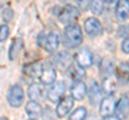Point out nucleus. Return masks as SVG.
Returning a JSON list of instances; mask_svg holds the SVG:
<instances>
[{"mask_svg":"<svg viewBox=\"0 0 129 120\" xmlns=\"http://www.w3.org/2000/svg\"><path fill=\"white\" fill-rule=\"evenodd\" d=\"M83 41L82 29L76 24H68L63 30V45L68 48H75Z\"/></svg>","mask_w":129,"mask_h":120,"instance_id":"nucleus-1","label":"nucleus"},{"mask_svg":"<svg viewBox=\"0 0 129 120\" xmlns=\"http://www.w3.org/2000/svg\"><path fill=\"white\" fill-rule=\"evenodd\" d=\"M115 104H116V102L112 95H108V97L103 98L101 101H100V105H99L100 117L103 119H112V118L117 119V117L114 115Z\"/></svg>","mask_w":129,"mask_h":120,"instance_id":"nucleus-2","label":"nucleus"},{"mask_svg":"<svg viewBox=\"0 0 129 120\" xmlns=\"http://www.w3.org/2000/svg\"><path fill=\"white\" fill-rule=\"evenodd\" d=\"M79 16H80L79 9L72 5H66L60 10L58 14L59 22L62 24H66V25L73 23L74 21H76L79 18Z\"/></svg>","mask_w":129,"mask_h":120,"instance_id":"nucleus-3","label":"nucleus"},{"mask_svg":"<svg viewBox=\"0 0 129 120\" xmlns=\"http://www.w3.org/2000/svg\"><path fill=\"white\" fill-rule=\"evenodd\" d=\"M84 30L90 38H96L101 35L103 32L102 24L96 17H88L84 22Z\"/></svg>","mask_w":129,"mask_h":120,"instance_id":"nucleus-4","label":"nucleus"},{"mask_svg":"<svg viewBox=\"0 0 129 120\" xmlns=\"http://www.w3.org/2000/svg\"><path fill=\"white\" fill-rule=\"evenodd\" d=\"M51 87L50 89L47 90V93H46V97L47 100L52 103H56L58 102L61 97L63 95L64 91H66V83L62 82V81H59V82H54L53 84H51Z\"/></svg>","mask_w":129,"mask_h":120,"instance_id":"nucleus-5","label":"nucleus"},{"mask_svg":"<svg viewBox=\"0 0 129 120\" xmlns=\"http://www.w3.org/2000/svg\"><path fill=\"white\" fill-rule=\"evenodd\" d=\"M24 101V90L21 86L14 85L8 92V102L12 107H19Z\"/></svg>","mask_w":129,"mask_h":120,"instance_id":"nucleus-6","label":"nucleus"},{"mask_svg":"<svg viewBox=\"0 0 129 120\" xmlns=\"http://www.w3.org/2000/svg\"><path fill=\"white\" fill-rule=\"evenodd\" d=\"M56 79V70L54 65L51 61H46L45 65H43L42 73L40 75V81L44 85H51Z\"/></svg>","mask_w":129,"mask_h":120,"instance_id":"nucleus-7","label":"nucleus"},{"mask_svg":"<svg viewBox=\"0 0 129 120\" xmlns=\"http://www.w3.org/2000/svg\"><path fill=\"white\" fill-rule=\"evenodd\" d=\"M74 105V99L69 95V97H64L58 102V105L56 107V115L59 118H63L64 116L69 114V111L73 108Z\"/></svg>","mask_w":129,"mask_h":120,"instance_id":"nucleus-8","label":"nucleus"},{"mask_svg":"<svg viewBox=\"0 0 129 120\" xmlns=\"http://www.w3.org/2000/svg\"><path fill=\"white\" fill-rule=\"evenodd\" d=\"M75 61L76 63L82 67L83 69H86V68H89L91 65H92V54L89 49L87 48H82L80 49L78 53L75 54Z\"/></svg>","mask_w":129,"mask_h":120,"instance_id":"nucleus-9","label":"nucleus"},{"mask_svg":"<svg viewBox=\"0 0 129 120\" xmlns=\"http://www.w3.org/2000/svg\"><path fill=\"white\" fill-rule=\"evenodd\" d=\"M70 92H71V97L74 100H76V101H82L87 94L86 84L82 82L81 79L75 81L70 88Z\"/></svg>","mask_w":129,"mask_h":120,"instance_id":"nucleus-10","label":"nucleus"},{"mask_svg":"<svg viewBox=\"0 0 129 120\" xmlns=\"http://www.w3.org/2000/svg\"><path fill=\"white\" fill-rule=\"evenodd\" d=\"M115 18L122 23L129 18V0H118L116 2Z\"/></svg>","mask_w":129,"mask_h":120,"instance_id":"nucleus-11","label":"nucleus"},{"mask_svg":"<svg viewBox=\"0 0 129 120\" xmlns=\"http://www.w3.org/2000/svg\"><path fill=\"white\" fill-rule=\"evenodd\" d=\"M114 115L117 119H126L129 117V99L127 97H122L115 104Z\"/></svg>","mask_w":129,"mask_h":120,"instance_id":"nucleus-12","label":"nucleus"},{"mask_svg":"<svg viewBox=\"0 0 129 120\" xmlns=\"http://www.w3.org/2000/svg\"><path fill=\"white\" fill-rule=\"evenodd\" d=\"M59 42H60V39H59L58 33L57 32H50L46 37H44L42 44L46 51H48V53H54V51H56L58 48Z\"/></svg>","mask_w":129,"mask_h":120,"instance_id":"nucleus-13","label":"nucleus"},{"mask_svg":"<svg viewBox=\"0 0 129 120\" xmlns=\"http://www.w3.org/2000/svg\"><path fill=\"white\" fill-rule=\"evenodd\" d=\"M55 63L58 68H60L61 70H68L70 68V66L73 63L72 57L70 56L69 53L67 51H61L55 57Z\"/></svg>","mask_w":129,"mask_h":120,"instance_id":"nucleus-14","label":"nucleus"},{"mask_svg":"<svg viewBox=\"0 0 129 120\" xmlns=\"http://www.w3.org/2000/svg\"><path fill=\"white\" fill-rule=\"evenodd\" d=\"M25 110H26V114L31 119H37L39 117H41L42 111H43L41 105L37 101H34V100H31V101H29L26 104Z\"/></svg>","mask_w":129,"mask_h":120,"instance_id":"nucleus-15","label":"nucleus"},{"mask_svg":"<svg viewBox=\"0 0 129 120\" xmlns=\"http://www.w3.org/2000/svg\"><path fill=\"white\" fill-rule=\"evenodd\" d=\"M42 68H43V65L41 62L36 61L24 67V73L28 75L29 77L37 78V77H40V75L42 73Z\"/></svg>","mask_w":129,"mask_h":120,"instance_id":"nucleus-16","label":"nucleus"},{"mask_svg":"<svg viewBox=\"0 0 129 120\" xmlns=\"http://www.w3.org/2000/svg\"><path fill=\"white\" fill-rule=\"evenodd\" d=\"M23 46H24L23 39L16 38V39L13 40V42H12L11 46H10V50H9V59L11 60V61H13V60H15L18 57L19 51L22 50Z\"/></svg>","mask_w":129,"mask_h":120,"instance_id":"nucleus-17","label":"nucleus"},{"mask_svg":"<svg viewBox=\"0 0 129 120\" xmlns=\"http://www.w3.org/2000/svg\"><path fill=\"white\" fill-rule=\"evenodd\" d=\"M116 76L120 83H127L129 81V63L122 62L115 70Z\"/></svg>","mask_w":129,"mask_h":120,"instance_id":"nucleus-18","label":"nucleus"},{"mask_svg":"<svg viewBox=\"0 0 129 120\" xmlns=\"http://www.w3.org/2000/svg\"><path fill=\"white\" fill-rule=\"evenodd\" d=\"M43 87L39 84H31L28 88V97L30 100L34 101H39L43 97Z\"/></svg>","mask_w":129,"mask_h":120,"instance_id":"nucleus-19","label":"nucleus"},{"mask_svg":"<svg viewBox=\"0 0 129 120\" xmlns=\"http://www.w3.org/2000/svg\"><path fill=\"white\" fill-rule=\"evenodd\" d=\"M101 94L102 93L99 89L98 84H97L96 82H92V85L89 88V93H88V95H89V102H90V104L92 106H95L99 103L100 98H101Z\"/></svg>","mask_w":129,"mask_h":120,"instance_id":"nucleus-20","label":"nucleus"},{"mask_svg":"<svg viewBox=\"0 0 129 120\" xmlns=\"http://www.w3.org/2000/svg\"><path fill=\"white\" fill-rule=\"evenodd\" d=\"M67 71H68V73H69V76L72 79H74V81H79V79L85 76V71H84L83 68L80 67L78 63H76V65L72 63Z\"/></svg>","mask_w":129,"mask_h":120,"instance_id":"nucleus-21","label":"nucleus"},{"mask_svg":"<svg viewBox=\"0 0 129 120\" xmlns=\"http://www.w3.org/2000/svg\"><path fill=\"white\" fill-rule=\"evenodd\" d=\"M102 91L108 95H112L116 91V83L111 78V76L106 77L102 82Z\"/></svg>","mask_w":129,"mask_h":120,"instance_id":"nucleus-22","label":"nucleus"},{"mask_svg":"<svg viewBox=\"0 0 129 120\" xmlns=\"http://www.w3.org/2000/svg\"><path fill=\"white\" fill-rule=\"evenodd\" d=\"M101 72L104 75V77H109L111 76L114 72V66H113V62L111 61L109 58H104L101 61Z\"/></svg>","mask_w":129,"mask_h":120,"instance_id":"nucleus-23","label":"nucleus"},{"mask_svg":"<svg viewBox=\"0 0 129 120\" xmlns=\"http://www.w3.org/2000/svg\"><path fill=\"white\" fill-rule=\"evenodd\" d=\"M103 0H90L89 9L94 15H101L103 12Z\"/></svg>","mask_w":129,"mask_h":120,"instance_id":"nucleus-24","label":"nucleus"},{"mask_svg":"<svg viewBox=\"0 0 129 120\" xmlns=\"http://www.w3.org/2000/svg\"><path fill=\"white\" fill-rule=\"evenodd\" d=\"M86 116H87L86 108L85 107H83V106H80L70 115L69 118L71 120H83V119L86 118Z\"/></svg>","mask_w":129,"mask_h":120,"instance_id":"nucleus-25","label":"nucleus"},{"mask_svg":"<svg viewBox=\"0 0 129 120\" xmlns=\"http://www.w3.org/2000/svg\"><path fill=\"white\" fill-rule=\"evenodd\" d=\"M9 33H10L9 27L7 25H0V42L6 41L8 37H9Z\"/></svg>","mask_w":129,"mask_h":120,"instance_id":"nucleus-26","label":"nucleus"},{"mask_svg":"<svg viewBox=\"0 0 129 120\" xmlns=\"http://www.w3.org/2000/svg\"><path fill=\"white\" fill-rule=\"evenodd\" d=\"M14 17V12L12 9H10V8H7V9L3 11V13H2V18H3V21L5 22H11L12 19H13Z\"/></svg>","mask_w":129,"mask_h":120,"instance_id":"nucleus-27","label":"nucleus"},{"mask_svg":"<svg viewBox=\"0 0 129 120\" xmlns=\"http://www.w3.org/2000/svg\"><path fill=\"white\" fill-rule=\"evenodd\" d=\"M122 50L124 54H129V37L125 38L122 42Z\"/></svg>","mask_w":129,"mask_h":120,"instance_id":"nucleus-28","label":"nucleus"},{"mask_svg":"<svg viewBox=\"0 0 129 120\" xmlns=\"http://www.w3.org/2000/svg\"><path fill=\"white\" fill-rule=\"evenodd\" d=\"M117 33H118L119 37L126 35L127 33H129V26H120L117 30Z\"/></svg>","mask_w":129,"mask_h":120,"instance_id":"nucleus-29","label":"nucleus"},{"mask_svg":"<svg viewBox=\"0 0 129 120\" xmlns=\"http://www.w3.org/2000/svg\"><path fill=\"white\" fill-rule=\"evenodd\" d=\"M104 1H106L107 3H112V2H114L115 0H104Z\"/></svg>","mask_w":129,"mask_h":120,"instance_id":"nucleus-30","label":"nucleus"},{"mask_svg":"<svg viewBox=\"0 0 129 120\" xmlns=\"http://www.w3.org/2000/svg\"><path fill=\"white\" fill-rule=\"evenodd\" d=\"M75 1H78V2H81V1H82V0H75Z\"/></svg>","mask_w":129,"mask_h":120,"instance_id":"nucleus-31","label":"nucleus"}]
</instances>
